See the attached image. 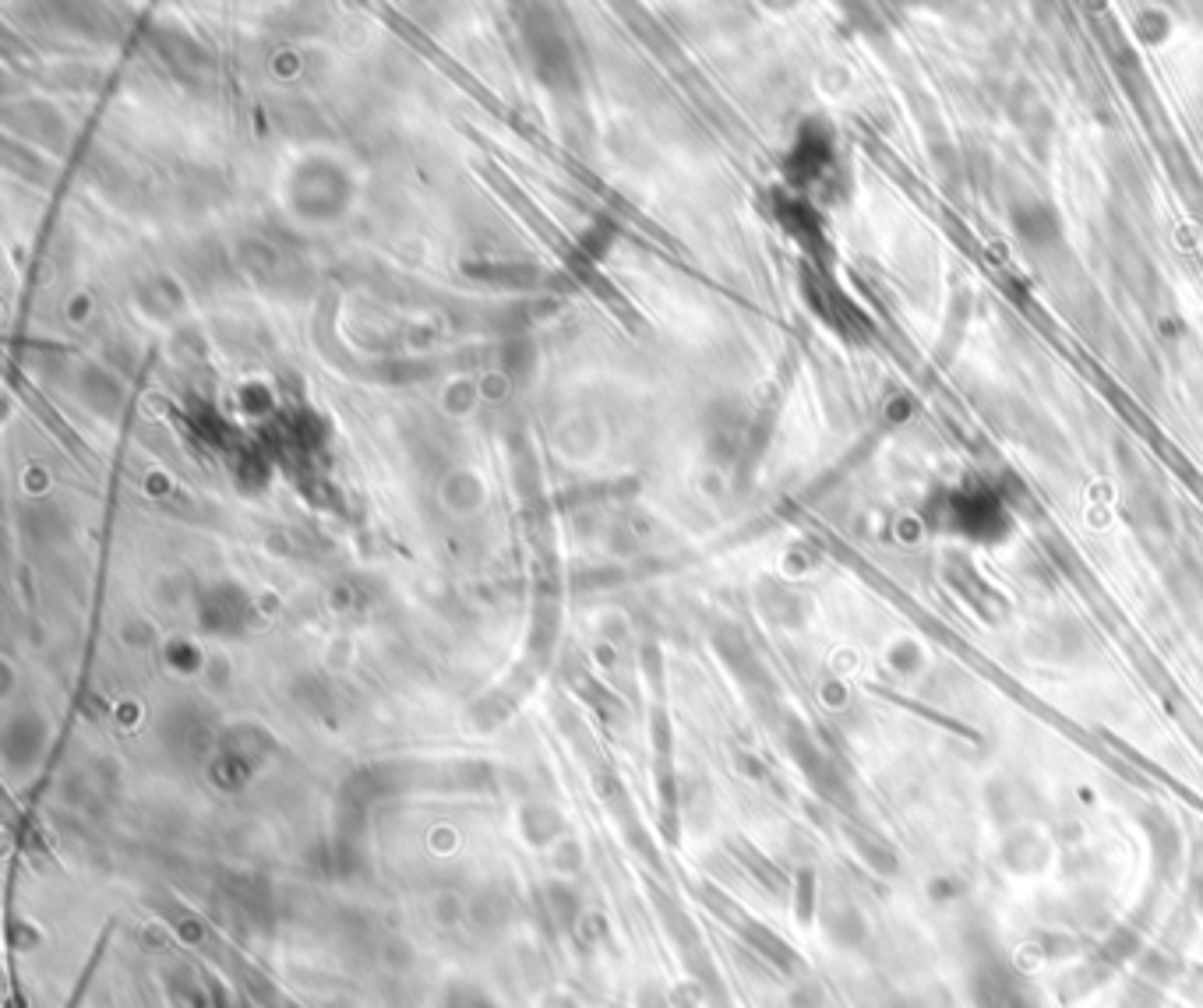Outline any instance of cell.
<instances>
[{"label": "cell", "instance_id": "1", "mask_svg": "<svg viewBox=\"0 0 1203 1008\" xmlns=\"http://www.w3.org/2000/svg\"><path fill=\"white\" fill-rule=\"evenodd\" d=\"M822 924H826L830 941H837L840 949H858V946H865V938H868L865 917H861L854 906H833V910H826V917H822Z\"/></svg>", "mask_w": 1203, "mask_h": 1008}, {"label": "cell", "instance_id": "2", "mask_svg": "<svg viewBox=\"0 0 1203 1008\" xmlns=\"http://www.w3.org/2000/svg\"><path fill=\"white\" fill-rule=\"evenodd\" d=\"M741 938L749 941V946L755 949V955H763L766 963H774V966H780V969H794L797 952H794L783 938H777L769 927L755 924V921H745V924H741Z\"/></svg>", "mask_w": 1203, "mask_h": 1008}, {"label": "cell", "instance_id": "3", "mask_svg": "<svg viewBox=\"0 0 1203 1008\" xmlns=\"http://www.w3.org/2000/svg\"><path fill=\"white\" fill-rule=\"evenodd\" d=\"M1003 861H1006L1009 871L1028 875V871H1037V867H1045V847L1037 843L1034 836H1028V833H1023V836H1013L1009 843H1006Z\"/></svg>", "mask_w": 1203, "mask_h": 1008}, {"label": "cell", "instance_id": "4", "mask_svg": "<svg viewBox=\"0 0 1203 1008\" xmlns=\"http://www.w3.org/2000/svg\"><path fill=\"white\" fill-rule=\"evenodd\" d=\"M858 853L861 857L868 861V867L876 875H896L901 871V864H896V853H893V847H886L882 839H858Z\"/></svg>", "mask_w": 1203, "mask_h": 1008}, {"label": "cell", "instance_id": "5", "mask_svg": "<svg viewBox=\"0 0 1203 1008\" xmlns=\"http://www.w3.org/2000/svg\"><path fill=\"white\" fill-rule=\"evenodd\" d=\"M548 910H551V917H558V924H565V927H572L576 924V917H579V899H576V892L568 889V885H562V882H554V885H548Z\"/></svg>", "mask_w": 1203, "mask_h": 1008}, {"label": "cell", "instance_id": "6", "mask_svg": "<svg viewBox=\"0 0 1203 1008\" xmlns=\"http://www.w3.org/2000/svg\"><path fill=\"white\" fill-rule=\"evenodd\" d=\"M449 1008H495V1002L473 988H459L455 994H449Z\"/></svg>", "mask_w": 1203, "mask_h": 1008}, {"label": "cell", "instance_id": "7", "mask_svg": "<svg viewBox=\"0 0 1203 1008\" xmlns=\"http://www.w3.org/2000/svg\"><path fill=\"white\" fill-rule=\"evenodd\" d=\"M797 889H802V896H797V903H802V906H797V913H802V921H805V917L812 913V903H816V899H812V892H816V878L808 875V871H802V875H797Z\"/></svg>", "mask_w": 1203, "mask_h": 1008}, {"label": "cell", "instance_id": "8", "mask_svg": "<svg viewBox=\"0 0 1203 1008\" xmlns=\"http://www.w3.org/2000/svg\"><path fill=\"white\" fill-rule=\"evenodd\" d=\"M791 1005L794 1008H822V991L816 984H802L791 994Z\"/></svg>", "mask_w": 1203, "mask_h": 1008}]
</instances>
